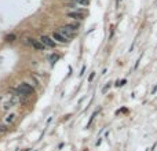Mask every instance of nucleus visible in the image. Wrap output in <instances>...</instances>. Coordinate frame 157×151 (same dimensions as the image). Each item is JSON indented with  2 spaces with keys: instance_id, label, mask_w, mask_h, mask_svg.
I'll return each mask as SVG.
<instances>
[{
  "instance_id": "2eb2a0df",
  "label": "nucleus",
  "mask_w": 157,
  "mask_h": 151,
  "mask_svg": "<svg viewBox=\"0 0 157 151\" xmlns=\"http://www.w3.org/2000/svg\"><path fill=\"white\" fill-rule=\"evenodd\" d=\"M109 87H110V83H109V84H106V87H105V88H102V92H106V91L109 89Z\"/></svg>"
},
{
  "instance_id": "ddd939ff",
  "label": "nucleus",
  "mask_w": 157,
  "mask_h": 151,
  "mask_svg": "<svg viewBox=\"0 0 157 151\" xmlns=\"http://www.w3.org/2000/svg\"><path fill=\"white\" fill-rule=\"evenodd\" d=\"M8 131V128L6 125H0V132H7Z\"/></svg>"
},
{
  "instance_id": "f257e3e1",
  "label": "nucleus",
  "mask_w": 157,
  "mask_h": 151,
  "mask_svg": "<svg viewBox=\"0 0 157 151\" xmlns=\"http://www.w3.org/2000/svg\"><path fill=\"white\" fill-rule=\"evenodd\" d=\"M15 92H17L18 96H25L26 98V96H29L30 94H33V87L28 83H21L17 87V89H15Z\"/></svg>"
},
{
  "instance_id": "6e6552de",
  "label": "nucleus",
  "mask_w": 157,
  "mask_h": 151,
  "mask_svg": "<svg viewBox=\"0 0 157 151\" xmlns=\"http://www.w3.org/2000/svg\"><path fill=\"white\" fill-rule=\"evenodd\" d=\"M65 28L69 29L70 32H73V33H77V30H79V24H69V25H65Z\"/></svg>"
},
{
  "instance_id": "0eeeda50",
  "label": "nucleus",
  "mask_w": 157,
  "mask_h": 151,
  "mask_svg": "<svg viewBox=\"0 0 157 151\" xmlns=\"http://www.w3.org/2000/svg\"><path fill=\"white\" fill-rule=\"evenodd\" d=\"M15 121H17V114H15V113H11V114H8L4 118V122H6L7 125H13Z\"/></svg>"
},
{
  "instance_id": "9b49d317",
  "label": "nucleus",
  "mask_w": 157,
  "mask_h": 151,
  "mask_svg": "<svg viewBox=\"0 0 157 151\" xmlns=\"http://www.w3.org/2000/svg\"><path fill=\"white\" fill-rule=\"evenodd\" d=\"M58 59H59V55H57V54H55V55H51L50 56V62L51 63H55V61H58Z\"/></svg>"
},
{
  "instance_id": "423d86ee",
  "label": "nucleus",
  "mask_w": 157,
  "mask_h": 151,
  "mask_svg": "<svg viewBox=\"0 0 157 151\" xmlns=\"http://www.w3.org/2000/svg\"><path fill=\"white\" fill-rule=\"evenodd\" d=\"M68 17H69V18H73V19L80 21V19H83V18H84V15L82 14V11H70V13H68Z\"/></svg>"
},
{
  "instance_id": "1a4fd4ad",
  "label": "nucleus",
  "mask_w": 157,
  "mask_h": 151,
  "mask_svg": "<svg viewBox=\"0 0 157 151\" xmlns=\"http://www.w3.org/2000/svg\"><path fill=\"white\" fill-rule=\"evenodd\" d=\"M15 40H17V36H15L14 33H11V34H7L6 37H4V41H6V43H14Z\"/></svg>"
},
{
  "instance_id": "dca6fc26",
  "label": "nucleus",
  "mask_w": 157,
  "mask_h": 151,
  "mask_svg": "<svg viewBox=\"0 0 157 151\" xmlns=\"http://www.w3.org/2000/svg\"><path fill=\"white\" fill-rule=\"evenodd\" d=\"M121 3V0H117V4H120Z\"/></svg>"
},
{
  "instance_id": "7ed1b4c3",
  "label": "nucleus",
  "mask_w": 157,
  "mask_h": 151,
  "mask_svg": "<svg viewBox=\"0 0 157 151\" xmlns=\"http://www.w3.org/2000/svg\"><path fill=\"white\" fill-rule=\"evenodd\" d=\"M40 41L43 43V45L48 47V48H55V45H57V43L54 41L52 37H50V36H41L40 37Z\"/></svg>"
},
{
  "instance_id": "f8f14e48",
  "label": "nucleus",
  "mask_w": 157,
  "mask_h": 151,
  "mask_svg": "<svg viewBox=\"0 0 157 151\" xmlns=\"http://www.w3.org/2000/svg\"><path fill=\"white\" fill-rule=\"evenodd\" d=\"M124 84H127V80H121V81H117V83H116L117 87H123Z\"/></svg>"
},
{
  "instance_id": "f03ea898",
  "label": "nucleus",
  "mask_w": 157,
  "mask_h": 151,
  "mask_svg": "<svg viewBox=\"0 0 157 151\" xmlns=\"http://www.w3.org/2000/svg\"><path fill=\"white\" fill-rule=\"evenodd\" d=\"M25 44H28L30 47H33L37 51H44L46 47L43 45V43L40 40H35V39H25Z\"/></svg>"
},
{
  "instance_id": "20e7f679",
  "label": "nucleus",
  "mask_w": 157,
  "mask_h": 151,
  "mask_svg": "<svg viewBox=\"0 0 157 151\" xmlns=\"http://www.w3.org/2000/svg\"><path fill=\"white\" fill-rule=\"evenodd\" d=\"M59 33H61L63 37H65V39H66V40H73L74 39V36H76V33H73V32H70L69 29H66V28H65V26H62V28H59Z\"/></svg>"
},
{
  "instance_id": "4468645a",
  "label": "nucleus",
  "mask_w": 157,
  "mask_h": 151,
  "mask_svg": "<svg viewBox=\"0 0 157 151\" xmlns=\"http://www.w3.org/2000/svg\"><path fill=\"white\" fill-rule=\"evenodd\" d=\"M94 78H95V73L93 72V73H91V74H90V77H88V81H93V80H94Z\"/></svg>"
},
{
  "instance_id": "39448f33",
  "label": "nucleus",
  "mask_w": 157,
  "mask_h": 151,
  "mask_svg": "<svg viewBox=\"0 0 157 151\" xmlns=\"http://www.w3.org/2000/svg\"><path fill=\"white\" fill-rule=\"evenodd\" d=\"M52 40L55 41V43H57V41L61 43V44H66V43H69V40L65 39V37L59 33V32H54V33H52Z\"/></svg>"
},
{
  "instance_id": "9d476101",
  "label": "nucleus",
  "mask_w": 157,
  "mask_h": 151,
  "mask_svg": "<svg viewBox=\"0 0 157 151\" xmlns=\"http://www.w3.org/2000/svg\"><path fill=\"white\" fill-rule=\"evenodd\" d=\"M73 2L76 3V4H80V6H88L90 4V0H73Z\"/></svg>"
}]
</instances>
